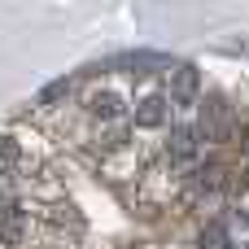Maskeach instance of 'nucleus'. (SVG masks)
Masks as SVG:
<instances>
[{"instance_id": "7ed1b4c3", "label": "nucleus", "mask_w": 249, "mask_h": 249, "mask_svg": "<svg viewBox=\"0 0 249 249\" xmlns=\"http://www.w3.org/2000/svg\"><path fill=\"white\" fill-rule=\"evenodd\" d=\"M179 179H184V193H188L193 201H219V197L232 188V175H228L223 162H201V166H193V171L179 175Z\"/></svg>"}, {"instance_id": "39448f33", "label": "nucleus", "mask_w": 249, "mask_h": 249, "mask_svg": "<svg viewBox=\"0 0 249 249\" xmlns=\"http://www.w3.org/2000/svg\"><path fill=\"white\" fill-rule=\"evenodd\" d=\"M201 105V74H197V66H175L171 70V109L175 114H188V109H197Z\"/></svg>"}, {"instance_id": "f03ea898", "label": "nucleus", "mask_w": 249, "mask_h": 249, "mask_svg": "<svg viewBox=\"0 0 249 249\" xmlns=\"http://www.w3.org/2000/svg\"><path fill=\"white\" fill-rule=\"evenodd\" d=\"M197 131H201L206 140H214V144H228V140L236 136L228 96H219V92H206V96H201V105H197Z\"/></svg>"}, {"instance_id": "9d476101", "label": "nucleus", "mask_w": 249, "mask_h": 249, "mask_svg": "<svg viewBox=\"0 0 249 249\" xmlns=\"http://www.w3.org/2000/svg\"><path fill=\"white\" fill-rule=\"evenodd\" d=\"M236 249H249V245H236Z\"/></svg>"}, {"instance_id": "423d86ee", "label": "nucleus", "mask_w": 249, "mask_h": 249, "mask_svg": "<svg viewBox=\"0 0 249 249\" xmlns=\"http://www.w3.org/2000/svg\"><path fill=\"white\" fill-rule=\"evenodd\" d=\"M166 118H171V96H162V92H144L131 105V127L136 131H162Z\"/></svg>"}, {"instance_id": "0eeeda50", "label": "nucleus", "mask_w": 249, "mask_h": 249, "mask_svg": "<svg viewBox=\"0 0 249 249\" xmlns=\"http://www.w3.org/2000/svg\"><path fill=\"white\" fill-rule=\"evenodd\" d=\"M197 249H236V236L228 228V219H206L197 232Z\"/></svg>"}, {"instance_id": "f257e3e1", "label": "nucleus", "mask_w": 249, "mask_h": 249, "mask_svg": "<svg viewBox=\"0 0 249 249\" xmlns=\"http://www.w3.org/2000/svg\"><path fill=\"white\" fill-rule=\"evenodd\" d=\"M201 149H206V136L197 131V123H175L162 140V158L171 175H188L193 166H201Z\"/></svg>"}, {"instance_id": "20e7f679", "label": "nucleus", "mask_w": 249, "mask_h": 249, "mask_svg": "<svg viewBox=\"0 0 249 249\" xmlns=\"http://www.w3.org/2000/svg\"><path fill=\"white\" fill-rule=\"evenodd\" d=\"M83 109H88V118H92L96 127H118V123H127V114H131L127 96H123L118 88H109V83L92 88V92L83 96Z\"/></svg>"}, {"instance_id": "1a4fd4ad", "label": "nucleus", "mask_w": 249, "mask_h": 249, "mask_svg": "<svg viewBox=\"0 0 249 249\" xmlns=\"http://www.w3.org/2000/svg\"><path fill=\"white\" fill-rule=\"evenodd\" d=\"M236 219L249 228V197H245V201H236Z\"/></svg>"}, {"instance_id": "6e6552de", "label": "nucleus", "mask_w": 249, "mask_h": 249, "mask_svg": "<svg viewBox=\"0 0 249 249\" xmlns=\"http://www.w3.org/2000/svg\"><path fill=\"white\" fill-rule=\"evenodd\" d=\"M13 175H22V144L18 136L0 131V179H13Z\"/></svg>"}]
</instances>
